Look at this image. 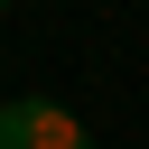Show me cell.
<instances>
[{
  "mask_svg": "<svg viewBox=\"0 0 149 149\" xmlns=\"http://www.w3.org/2000/svg\"><path fill=\"white\" fill-rule=\"evenodd\" d=\"M0 149H93V140H84V121L65 102L19 93V102H0Z\"/></svg>",
  "mask_w": 149,
  "mask_h": 149,
  "instance_id": "6da1fadb",
  "label": "cell"
},
{
  "mask_svg": "<svg viewBox=\"0 0 149 149\" xmlns=\"http://www.w3.org/2000/svg\"><path fill=\"white\" fill-rule=\"evenodd\" d=\"M0 9H9V0H0Z\"/></svg>",
  "mask_w": 149,
  "mask_h": 149,
  "instance_id": "7a4b0ae2",
  "label": "cell"
}]
</instances>
